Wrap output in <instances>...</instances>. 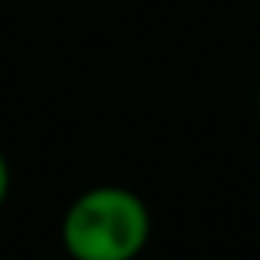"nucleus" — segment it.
<instances>
[{"label":"nucleus","instance_id":"obj_1","mask_svg":"<svg viewBox=\"0 0 260 260\" xmlns=\"http://www.w3.org/2000/svg\"><path fill=\"white\" fill-rule=\"evenodd\" d=\"M60 240L70 260H137L150 240V210L130 187H90L67 207Z\"/></svg>","mask_w":260,"mask_h":260},{"label":"nucleus","instance_id":"obj_2","mask_svg":"<svg viewBox=\"0 0 260 260\" xmlns=\"http://www.w3.org/2000/svg\"><path fill=\"white\" fill-rule=\"evenodd\" d=\"M7 193H10V164H7V157L0 153V207H4Z\"/></svg>","mask_w":260,"mask_h":260},{"label":"nucleus","instance_id":"obj_3","mask_svg":"<svg viewBox=\"0 0 260 260\" xmlns=\"http://www.w3.org/2000/svg\"><path fill=\"white\" fill-rule=\"evenodd\" d=\"M257 117H260V93H257Z\"/></svg>","mask_w":260,"mask_h":260}]
</instances>
